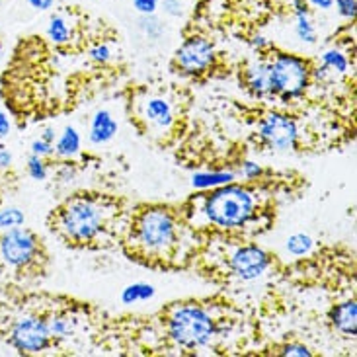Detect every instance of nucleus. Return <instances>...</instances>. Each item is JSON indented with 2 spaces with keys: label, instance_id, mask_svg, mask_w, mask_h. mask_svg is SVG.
Wrapping results in <instances>:
<instances>
[{
  "label": "nucleus",
  "instance_id": "obj_39",
  "mask_svg": "<svg viewBox=\"0 0 357 357\" xmlns=\"http://www.w3.org/2000/svg\"><path fill=\"white\" fill-rule=\"evenodd\" d=\"M39 139H43V141H47V143H51V145H55V139H57V131L55 129H45L41 135H39Z\"/></svg>",
  "mask_w": 357,
  "mask_h": 357
},
{
  "label": "nucleus",
  "instance_id": "obj_7",
  "mask_svg": "<svg viewBox=\"0 0 357 357\" xmlns=\"http://www.w3.org/2000/svg\"><path fill=\"white\" fill-rule=\"evenodd\" d=\"M258 137L271 151L285 153V151H293L299 143V127L293 117L280 112H271L260 121Z\"/></svg>",
  "mask_w": 357,
  "mask_h": 357
},
{
  "label": "nucleus",
  "instance_id": "obj_38",
  "mask_svg": "<svg viewBox=\"0 0 357 357\" xmlns=\"http://www.w3.org/2000/svg\"><path fill=\"white\" fill-rule=\"evenodd\" d=\"M309 4H312L314 8H320V10H330L334 6V0H307Z\"/></svg>",
  "mask_w": 357,
  "mask_h": 357
},
{
  "label": "nucleus",
  "instance_id": "obj_20",
  "mask_svg": "<svg viewBox=\"0 0 357 357\" xmlns=\"http://www.w3.org/2000/svg\"><path fill=\"white\" fill-rule=\"evenodd\" d=\"M47 328L51 340H65L75 332V320L65 314H55L47 320Z\"/></svg>",
  "mask_w": 357,
  "mask_h": 357
},
{
  "label": "nucleus",
  "instance_id": "obj_35",
  "mask_svg": "<svg viewBox=\"0 0 357 357\" xmlns=\"http://www.w3.org/2000/svg\"><path fill=\"white\" fill-rule=\"evenodd\" d=\"M293 12H295V16H307L309 14V2L307 0H293Z\"/></svg>",
  "mask_w": 357,
  "mask_h": 357
},
{
  "label": "nucleus",
  "instance_id": "obj_21",
  "mask_svg": "<svg viewBox=\"0 0 357 357\" xmlns=\"http://www.w3.org/2000/svg\"><path fill=\"white\" fill-rule=\"evenodd\" d=\"M312 246H314V241L310 238L309 234H305V232H295L285 242V248L293 256H307L312 250Z\"/></svg>",
  "mask_w": 357,
  "mask_h": 357
},
{
  "label": "nucleus",
  "instance_id": "obj_11",
  "mask_svg": "<svg viewBox=\"0 0 357 357\" xmlns=\"http://www.w3.org/2000/svg\"><path fill=\"white\" fill-rule=\"evenodd\" d=\"M139 116L151 131L165 133L174 127V106L168 98L158 94H149L139 102Z\"/></svg>",
  "mask_w": 357,
  "mask_h": 357
},
{
  "label": "nucleus",
  "instance_id": "obj_8",
  "mask_svg": "<svg viewBox=\"0 0 357 357\" xmlns=\"http://www.w3.org/2000/svg\"><path fill=\"white\" fill-rule=\"evenodd\" d=\"M10 344L20 354H39L45 351L51 344V334L47 328V320L39 317H20L10 328Z\"/></svg>",
  "mask_w": 357,
  "mask_h": 357
},
{
  "label": "nucleus",
  "instance_id": "obj_16",
  "mask_svg": "<svg viewBox=\"0 0 357 357\" xmlns=\"http://www.w3.org/2000/svg\"><path fill=\"white\" fill-rule=\"evenodd\" d=\"M80 146H82V139H80V133H78L75 127H65L63 133L57 135L55 139V155L59 158H73L80 153Z\"/></svg>",
  "mask_w": 357,
  "mask_h": 357
},
{
  "label": "nucleus",
  "instance_id": "obj_28",
  "mask_svg": "<svg viewBox=\"0 0 357 357\" xmlns=\"http://www.w3.org/2000/svg\"><path fill=\"white\" fill-rule=\"evenodd\" d=\"M281 356H291V357H310V349L303 344H287L281 348Z\"/></svg>",
  "mask_w": 357,
  "mask_h": 357
},
{
  "label": "nucleus",
  "instance_id": "obj_19",
  "mask_svg": "<svg viewBox=\"0 0 357 357\" xmlns=\"http://www.w3.org/2000/svg\"><path fill=\"white\" fill-rule=\"evenodd\" d=\"M155 295V285H151V283H131L121 291V301H123V305H135V303L153 299Z\"/></svg>",
  "mask_w": 357,
  "mask_h": 357
},
{
  "label": "nucleus",
  "instance_id": "obj_32",
  "mask_svg": "<svg viewBox=\"0 0 357 357\" xmlns=\"http://www.w3.org/2000/svg\"><path fill=\"white\" fill-rule=\"evenodd\" d=\"M12 133V121L4 109H0V141H4Z\"/></svg>",
  "mask_w": 357,
  "mask_h": 357
},
{
  "label": "nucleus",
  "instance_id": "obj_6",
  "mask_svg": "<svg viewBox=\"0 0 357 357\" xmlns=\"http://www.w3.org/2000/svg\"><path fill=\"white\" fill-rule=\"evenodd\" d=\"M39 258L38 236L24 227L0 234V261L12 270H26Z\"/></svg>",
  "mask_w": 357,
  "mask_h": 357
},
{
  "label": "nucleus",
  "instance_id": "obj_14",
  "mask_svg": "<svg viewBox=\"0 0 357 357\" xmlns=\"http://www.w3.org/2000/svg\"><path fill=\"white\" fill-rule=\"evenodd\" d=\"M349 70V59L340 49H326L320 55V67L312 70V77L326 80L328 75H346Z\"/></svg>",
  "mask_w": 357,
  "mask_h": 357
},
{
  "label": "nucleus",
  "instance_id": "obj_5",
  "mask_svg": "<svg viewBox=\"0 0 357 357\" xmlns=\"http://www.w3.org/2000/svg\"><path fill=\"white\" fill-rule=\"evenodd\" d=\"M271 92L273 98L289 104L305 96L312 78L309 61L289 53H275L270 59Z\"/></svg>",
  "mask_w": 357,
  "mask_h": 357
},
{
  "label": "nucleus",
  "instance_id": "obj_34",
  "mask_svg": "<svg viewBox=\"0 0 357 357\" xmlns=\"http://www.w3.org/2000/svg\"><path fill=\"white\" fill-rule=\"evenodd\" d=\"M12 160H14V156L10 153L6 146H0V170H6L12 166Z\"/></svg>",
  "mask_w": 357,
  "mask_h": 357
},
{
  "label": "nucleus",
  "instance_id": "obj_25",
  "mask_svg": "<svg viewBox=\"0 0 357 357\" xmlns=\"http://www.w3.org/2000/svg\"><path fill=\"white\" fill-rule=\"evenodd\" d=\"M141 28H143V31H145L151 39L160 38V36H162V29H165L158 20L153 18V14H151V16H143V20H141Z\"/></svg>",
  "mask_w": 357,
  "mask_h": 357
},
{
  "label": "nucleus",
  "instance_id": "obj_23",
  "mask_svg": "<svg viewBox=\"0 0 357 357\" xmlns=\"http://www.w3.org/2000/svg\"><path fill=\"white\" fill-rule=\"evenodd\" d=\"M297 18V24H295V33L297 38L303 41V43H317V28L314 24L310 22L309 14L307 16H295Z\"/></svg>",
  "mask_w": 357,
  "mask_h": 357
},
{
  "label": "nucleus",
  "instance_id": "obj_26",
  "mask_svg": "<svg viewBox=\"0 0 357 357\" xmlns=\"http://www.w3.org/2000/svg\"><path fill=\"white\" fill-rule=\"evenodd\" d=\"M29 151H31V155L41 156V158H47V156L55 155L53 145L47 143V141H43V139H36V141L31 143V149H29Z\"/></svg>",
  "mask_w": 357,
  "mask_h": 357
},
{
  "label": "nucleus",
  "instance_id": "obj_37",
  "mask_svg": "<svg viewBox=\"0 0 357 357\" xmlns=\"http://www.w3.org/2000/svg\"><path fill=\"white\" fill-rule=\"evenodd\" d=\"M252 45L258 49V51H266V49L271 47V43L264 36H256V38L252 39Z\"/></svg>",
  "mask_w": 357,
  "mask_h": 357
},
{
  "label": "nucleus",
  "instance_id": "obj_18",
  "mask_svg": "<svg viewBox=\"0 0 357 357\" xmlns=\"http://www.w3.org/2000/svg\"><path fill=\"white\" fill-rule=\"evenodd\" d=\"M47 38L55 43V45H67L73 39V28L68 24L65 16H53L49 20L47 26Z\"/></svg>",
  "mask_w": 357,
  "mask_h": 357
},
{
  "label": "nucleus",
  "instance_id": "obj_33",
  "mask_svg": "<svg viewBox=\"0 0 357 357\" xmlns=\"http://www.w3.org/2000/svg\"><path fill=\"white\" fill-rule=\"evenodd\" d=\"M162 8L168 16H180L183 12V4L182 0H165Z\"/></svg>",
  "mask_w": 357,
  "mask_h": 357
},
{
  "label": "nucleus",
  "instance_id": "obj_36",
  "mask_svg": "<svg viewBox=\"0 0 357 357\" xmlns=\"http://www.w3.org/2000/svg\"><path fill=\"white\" fill-rule=\"evenodd\" d=\"M28 2L29 6L33 10H49V8H53V4H55V0H26Z\"/></svg>",
  "mask_w": 357,
  "mask_h": 357
},
{
  "label": "nucleus",
  "instance_id": "obj_31",
  "mask_svg": "<svg viewBox=\"0 0 357 357\" xmlns=\"http://www.w3.org/2000/svg\"><path fill=\"white\" fill-rule=\"evenodd\" d=\"M241 174L244 176L246 180H256V178L261 174V166L256 165V162H252V160H248V162H244V165H242Z\"/></svg>",
  "mask_w": 357,
  "mask_h": 357
},
{
  "label": "nucleus",
  "instance_id": "obj_15",
  "mask_svg": "<svg viewBox=\"0 0 357 357\" xmlns=\"http://www.w3.org/2000/svg\"><path fill=\"white\" fill-rule=\"evenodd\" d=\"M330 320L334 328L346 334V336H357V303L356 301H346L340 303L330 310Z\"/></svg>",
  "mask_w": 357,
  "mask_h": 357
},
{
  "label": "nucleus",
  "instance_id": "obj_29",
  "mask_svg": "<svg viewBox=\"0 0 357 357\" xmlns=\"http://www.w3.org/2000/svg\"><path fill=\"white\" fill-rule=\"evenodd\" d=\"M336 6H338V12L344 16V18L354 20L357 12V0H334Z\"/></svg>",
  "mask_w": 357,
  "mask_h": 357
},
{
  "label": "nucleus",
  "instance_id": "obj_17",
  "mask_svg": "<svg viewBox=\"0 0 357 357\" xmlns=\"http://www.w3.org/2000/svg\"><path fill=\"white\" fill-rule=\"evenodd\" d=\"M234 178H236L234 172H199V174H193L192 185L195 190H215V188L232 183Z\"/></svg>",
  "mask_w": 357,
  "mask_h": 357
},
{
  "label": "nucleus",
  "instance_id": "obj_40",
  "mask_svg": "<svg viewBox=\"0 0 357 357\" xmlns=\"http://www.w3.org/2000/svg\"><path fill=\"white\" fill-rule=\"evenodd\" d=\"M73 174H75V172H73V170H70V166L67 165L63 170H61V180H70Z\"/></svg>",
  "mask_w": 357,
  "mask_h": 357
},
{
  "label": "nucleus",
  "instance_id": "obj_30",
  "mask_svg": "<svg viewBox=\"0 0 357 357\" xmlns=\"http://www.w3.org/2000/svg\"><path fill=\"white\" fill-rule=\"evenodd\" d=\"M135 8L143 14V16H151L155 14L156 8H158V0H133Z\"/></svg>",
  "mask_w": 357,
  "mask_h": 357
},
{
  "label": "nucleus",
  "instance_id": "obj_3",
  "mask_svg": "<svg viewBox=\"0 0 357 357\" xmlns=\"http://www.w3.org/2000/svg\"><path fill=\"white\" fill-rule=\"evenodd\" d=\"M133 241L149 258H168L178 242V219L166 207H149L135 219Z\"/></svg>",
  "mask_w": 357,
  "mask_h": 357
},
{
  "label": "nucleus",
  "instance_id": "obj_13",
  "mask_svg": "<svg viewBox=\"0 0 357 357\" xmlns=\"http://www.w3.org/2000/svg\"><path fill=\"white\" fill-rule=\"evenodd\" d=\"M117 129H119V126H117L114 114L107 109H98L92 117V121H90L88 139L92 145H106L117 135Z\"/></svg>",
  "mask_w": 357,
  "mask_h": 357
},
{
  "label": "nucleus",
  "instance_id": "obj_4",
  "mask_svg": "<svg viewBox=\"0 0 357 357\" xmlns=\"http://www.w3.org/2000/svg\"><path fill=\"white\" fill-rule=\"evenodd\" d=\"M168 336L183 349L205 348L217 336V320L199 305H182L168 319Z\"/></svg>",
  "mask_w": 357,
  "mask_h": 357
},
{
  "label": "nucleus",
  "instance_id": "obj_27",
  "mask_svg": "<svg viewBox=\"0 0 357 357\" xmlns=\"http://www.w3.org/2000/svg\"><path fill=\"white\" fill-rule=\"evenodd\" d=\"M90 59L94 63H107L112 59V49L106 43H100V45H94L90 49Z\"/></svg>",
  "mask_w": 357,
  "mask_h": 357
},
{
  "label": "nucleus",
  "instance_id": "obj_24",
  "mask_svg": "<svg viewBox=\"0 0 357 357\" xmlns=\"http://www.w3.org/2000/svg\"><path fill=\"white\" fill-rule=\"evenodd\" d=\"M28 174H29V178H31V180H36V182H43V180H47V176H49L47 162H45L41 156L29 155Z\"/></svg>",
  "mask_w": 357,
  "mask_h": 357
},
{
  "label": "nucleus",
  "instance_id": "obj_9",
  "mask_svg": "<svg viewBox=\"0 0 357 357\" xmlns=\"http://www.w3.org/2000/svg\"><path fill=\"white\" fill-rule=\"evenodd\" d=\"M217 59L215 45L207 38L192 36L182 43V47L176 51V65L185 75H203L213 67Z\"/></svg>",
  "mask_w": 357,
  "mask_h": 357
},
{
  "label": "nucleus",
  "instance_id": "obj_1",
  "mask_svg": "<svg viewBox=\"0 0 357 357\" xmlns=\"http://www.w3.org/2000/svg\"><path fill=\"white\" fill-rule=\"evenodd\" d=\"M256 211H258L256 193L236 183H227L211 190L209 195H205L202 207L205 221L222 231H234L246 227L254 219Z\"/></svg>",
  "mask_w": 357,
  "mask_h": 357
},
{
  "label": "nucleus",
  "instance_id": "obj_12",
  "mask_svg": "<svg viewBox=\"0 0 357 357\" xmlns=\"http://www.w3.org/2000/svg\"><path fill=\"white\" fill-rule=\"evenodd\" d=\"M244 82L246 88L250 90L252 96L268 100L273 98L271 92V75H270V61L268 59H258L248 65V68L244 70Z\"/></svg>",
  "mask_w": 357,
  "mask_h": 357
},
{
  "label": "nucleus",
  "instance_id": "obj_10",
  "mask_svg": "<svg viewBox=\"0 0 357 357\" xmlns=\"http://www.w3.org/2000/svg\"><path fill=\"white\" fill-rule=\"evenodd\" d=\"M270 254L256 246V244H244L232 252L231 270L242 281H254L261 278L270 268Z\"/></svg>",
  "mask_w": 357,
  "mask_h": 357
},
{
  "label": "nucleus",
  "instance_id": "obj_2",
  "mask_svg": "<svg viewBox=\"0 0 357 357\" xmlns=\"http://www.w3.org/2000/svg\"><path fill=\"white\" fill-rule=\"evenodd\" d=\"M109 211L98 197L78 195L68 199L57 213V231L75 244L96 241L106 227Z\"/></svg>",
  "mask_w": 357,
  "mask_h": 357
},
{
  "label": "nucleus",
  "instance_id": "obj_22",
  "mask_svg": "<svg viewBox=\"0 0 357 357\" xmlns=\"http://www.w3.org/2000/svg\"><path fill=\"white\" fill-rule=\"evenodd\" d=\"M26 222V215L18 207H4L0 209V232L16 229V227H24Z\"/></svg>",
  "mask_w": 357,
  "mask_h": 357
}]
</instances>
